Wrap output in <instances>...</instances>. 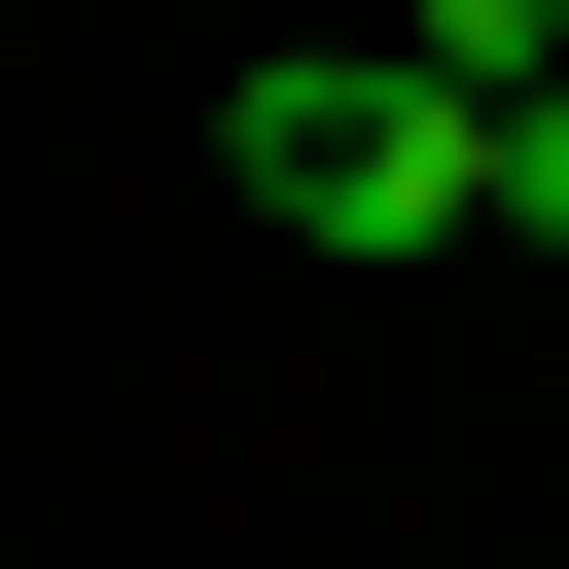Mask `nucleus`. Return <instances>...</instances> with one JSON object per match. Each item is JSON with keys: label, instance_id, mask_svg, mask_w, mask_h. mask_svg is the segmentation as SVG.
Returning <instances> with one entry per match:
<instances>
[{"label": "nucleus", "instance_id": "nucleus-1", "mask_svg": "<svg viewBox=\"0 0 569 569\" xmlns=\"http://www.w3.org/2000/svg\"><path fill=\"white\" fill-rule=\"evenodd\" d=\"M213 142H249V213H284V249H462V178H498V142H462L391 36H284Z\"/></svg>", "mask_w": 569, "mask_h": 569}, {"label": "nucleus", "instance_id": "nucleus-2", "mask_svg": "<svg viewBox=\"0 0 569 569\" xmlns=\"http://www.w3.org/2000/svg\"><path fill=\"white\" fill-rule=\"evenodd\" d=\"M391 71H427V107H462V142H498V107H533V71H569V0H391Z\"/></svg>", "mask_w": 569, "mask_h": 569}, {"label": "nucleus", "instance_id": "nucleus-3", "mask_svg": "<svg viewBox=\"0 0 569 569\" xmlns=\"http://www.w3.org/2000/svg\"><path fill=\"white\" fill-rule=\"evenodd\" d=\"M462 213H498V249H569V71L498 107V178H462Z\"/></svg>", "mask_w": 569, "mask_h": 569}]
</instances>
